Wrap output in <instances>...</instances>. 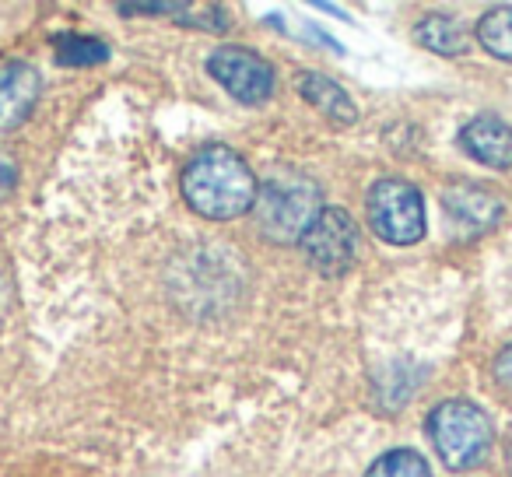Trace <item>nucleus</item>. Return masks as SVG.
I'll use <instances>...</instances> for the list:
<instances>
[{
    "label": "nucleus",
    "mask_w": 512,
    "mask_h": 477,
    "mask_svg": "<svg viewBox=\"0 0 512 477\" xmlns=\"http://www.w3.org/2000/svg\"><path fill=\"white\" fill-rule=\"evenodd\" d=\"M299 92L306 102H313L316 109H320L327 120L334 123H355V102H351V95L344 92L337 81L323 78V74H299Z\"/></svg>",
    "instance_id": "1a4fd4ad"
},
{
    "label": "nucleus",
    "mask_w": 512,
    "mask_h": 477,
    "mask_svg": "<svg viewBox=\"0 0 512 477\" xmlns=\"http://www.w3.org/2000/svg\"><path fill=\"white\" fill-rule=\"evenodd\" d=\"M15 183H18V162H15L11 151L0 148V200L15 190Z\"/></svg>",
    "instance_id": "2eb2a0df"
},
{
    "label": "nucleus",
    "mask_w": 512,
    "mask_h": 477,
    "mask_svg": "<svg viewBox=\"0 0 512 477\" xmlns=\"http://www.w3.org/2000/svg\"><path fill=\"white\" fill-rule=\"evenodd\" d=\"M477 39L481 46L498 60H512V4L491 8L488 15L477 22Z\"/></svg>",
    "instance_id": "f8f14e48"
},
{
    "label": "nucleus",
    "mask_w": 512,
    "mask_h": 477,
    "mask_svg": "<svg viewBox=\"0 0 512 477\" xmlns=\"http://www.w3.org/2000/svg\"><path fill=\"white\" fill-rule=\"evenodd\" d=\"M509 467H512V449H509Z\"/></svg>",
    "instance_id": "a211bd4d"
},
{
    "label": "nucleus",
    "mask_w": 512,
    "mask_h": 477,
    "mask_svg": "<svg viewBox=\"0 0 512 477\" xmlns=\"http://www.w3.org/2000/svg\"><path fill=\"white\" fill-rule=\"evenodd\" d=\"M460 144L470 158L488 169H512V127L498 116H477L460 130Z\"/></svg>",
    "instance_id": "6e6552de"
},
{
    "label": "nucleus",
    "mask_w": 512,
    "mask_h": 477,
    "mask_svg": "<svg viewBox=\"0 0 512 477\" xmlns=\"http://www.w3.org/2000/svg\"><path fill=\"white\" fill-rule=\"evenodd\" d=\"M4 306H8V281L0 274V313H4Z\"/></svg>",
    "instance_id": "f3484780"
},
{
    "label": "nucleus",
    "mask_w": 512,
    "mask_h": 477,
    "mask_svg": "<svg viewBox=\"0 0 512 477\" xmlns=\"http://www.w3.org/2000/svg\"><path fill=\"white\" fill-rule=\"evenodd\" d=\"M320 190L309 176L299 172H278L256 190V228L271 243H302V235L320 218Z\"/></svg>",
    "instance_id": "f03ea898"
},
{
    "label": "nucleus",
    "mask_w": 512,
    "mask_h": 477,
    "mask_svg": "<svg viewBox=\"0 0 512 477\" xmlns=\"http://www.w3.org/2000/svg\"><path fill=\"white\" fill-rule=\"evenodd\" d=\"M414 39H418L421 46H428L432 53H439V57H463V53L470 50L467 29L449 15H428L425 22H418Z\"/></svg>",
    "instance_id": "9d476101"
},
{
    "label": "nucleus",
    "mask_w": 512,
    "mask_h": 477,
    "mask_svg": "<svg viewBox=\"0 0 512 477\" xmlns=\"http://www.w3.org/2000/svg\"><path fill=\"white\" fill-rule=\"evenodd\" d=\"M39 99V71L22 60L0 64V130H15L29 120Z\"/></svg>",
    "instance_id": "0eeeda50"
},
{
    "label": "nucleus",
    "mask_w": 512,
    "mask_h": 477,
    "mask_svg": "<svg viewBox=\"0 0 512 477\" xmlns=\"http://www.w3.org/2000/svg\"><path fill=\"white\" fill-rule=\"evenodd\" d=\"M207 74L232 99L246 102V106H260L274 92V67L264 57H256L253 50H242V46H218L207 57Z\"/></svg>",
    "instance_id": "39448f33"
},
{
    "label": "nucleus",
    "mask_w": 512,
    "mask_h": 477,
    "mask_svg": "<svg viewBox=\"0 0 512 477\" xmlns=\"http://www.w3.org/2000/svg\"><path fill=\"white\" fill-rule=\"evenodd\" d=\"M365 477H432L428 460L414 449H390L369 467Z\"/></svg>",
    "instance_id": "4468645a"
},
{
    "label": "nucleus",
    "mask_w": 512,
    "mask_h": 477,
    "mask_svg": "<svg viewBox=\"0 0 512 477\" xmlns=\"http://www.w3.org/2000/svg\"><path fill=\"white\" fill-rule=\"evenodd\" d=\"M302 250L306 260L327 278H337L351 267L358 250V228L344 207H323L320 218L313 221L306 235H302Z\"/></svg>",
    "instance_id": "423d86ee"
},
{
    "label": "nucleus",
    "mask_w": 512,
    "mask_h": 477,
    "mask_svg": "<svg viewBox=\"0 0 512 477\" xmlns=\"http://www.w3.org/2000/svg\"><path fill=\"white\" fill-rule=\"evenodd\" d=\"M369 225L393 246H414L425 235V197L407 179H379L365 197Z\"/></svg>",
    "instance_id": "20e7f679"
},
{
    "label": "nucleus",
    "mask_w": 512,
    "mask_h": 477,
    "mask_svg": "<svg viewBox=\"0 0 512 477\" xmlns=\"http://www.w3.org/2000/svg\"><path fill=\"white\" fill-rule=\"evenodd\" d=\"M446 211L449 218L456 221H470V225H491V221L502 214V204H498L491 193L477 190V186H453V190L446 193Z\"/></svg>",
    "instance_id": "9b49d317"
},
{
    "label": "nucleus",
    "mask_w": 512,
    "mask_h": 477,
    "mask_svg": "<svg viewBox=\"0 0 512 477\" xmlns=\"http://www.w3.org/2000/svg\"><path fill=\"white\" fill-rule=\"evenodd\" d=\"M179 190L197 214L211 221H232L253 211L260 186H256L253 169L232 148L211 144L186 162L183 176H179Z\"/></svg>",
    "instance_id": "f257e3e1"
},
{
    "label": "nucleus",
    "mask_w": 512,
    "mask_h": 477,
    "mask_svg": "<svg viewBox=\"0 0 512 477\" xmlns=\"http://www.w3.org/2000/svg\"><path fill=\"white\" fill-rule=\"evenodd\" d=\"M428 439L449 470H474L488 456L495 428L470 400H442L428 414Z\"/></svg>",
    "instance_id": "7ed1b4c3"
},
{
    "label": "nucleus",
    "mask_w": 512,
    "mask_h": 477,
    "mask_svg": "<svg viewBox=\"0 0 512 477\" xmlns=\"http://www.w3.org/2000/svg\"><path fill=\"white\" fill-rule=\"evenodd\" d=\"M491 376H495V383H502V386H509V390H512V344L495 358V365H491Z\"/></svg>",
    "instance_id": "dca6fc26"
},
{
    "label": "nucleus",
    "mask_w": 512,
    "mask_h": 477,
    "mask_svg": "<svg viewBox=\"0 0 512 477\" xmlns=\"http://www.w3.org/2000/svg\"><path fill=\"white\" fill-rule=\"evenodd\" d=\"M57 60L67 67H92V64H102L109 60V46L95 36H60L57 43Z\"/></svg>",
    "instance_id": "ddd939ff"
}]
</instances>
